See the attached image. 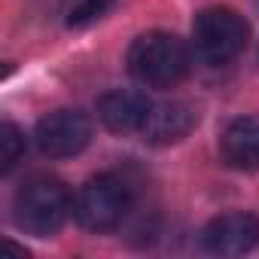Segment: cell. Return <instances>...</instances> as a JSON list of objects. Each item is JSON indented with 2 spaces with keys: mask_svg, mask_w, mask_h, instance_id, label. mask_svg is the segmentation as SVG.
<instances>
[{
  "mask_svg": "<svg viewBox=\"0 0 259 259\" xmlns=\"http://www.w3.org/2000/svg\"><path fill=\"white\" fill-rule=\"evenodd\" d=\"M37 150L49 159H67L85 150L92 141V119L82 110H55L37 122Z\"/></svg>",
  "mask_w": 259,
  "mask_h": 259,
  "instance_id": "5",
  "label": "cell"
},
{
  "mask_svg": "<svg viewBox=\"0 0 259 259\" xmlns=\"http://www.w3.org/2000/svg\"><path fill=\"white\" fill-rule=\"evenodd\" d=\"M250 40V25L241 13L229 7H210L201 10L192 22V49L195 58H201L210 67L235 61Z\"/></svg>",
  "mask_w": 259,
  "mask_h": 259,
  "instance_id": "2",
  "label": "cell"
},
{
  "mask_svg": "<svg viewBox=\"0 0 259 259\" xmlns=\"http://www.w3.org/2000/svg\"><path fill=\"white\" fill-rule=\"evenodd\" d=\"M198 125V107L189 101H168L150 110L141 135L153 147H171L180 144L183 138L192 135V128Z\"/></svg>",
  "mask_w": 259,
  "mask_h": 259,
  "instance_id": "7",
  "label": "cell"
},
{
  "mask_svg": "<svg viewBox=\"0 0 259 259\" xmlns=\"http://www.w3.org/2000/svg\"><path fill=\"white\" fill-rule=\"evenodd\" d=\"M110 7H113V0H79V4L70 10V16H67V25H70V28L89 25V22L101 19Z\"/></svg>",
  "mask_w": 259,
  "mask_h": 259,
  "instance_id": "11",
  "label": "cell"
},
{
  "mask_svg": "<svg viewBox=\"0 0 259 259\" xmlns=\"http://www.w3.org/2000/svg\"><path fill=\"white\" fill-rule=\"evenodd\" d=\"M220 156L229 168L256 171L259 168V116H241L220 135Z\"/></svg>",
  "mask_w": 259,
  "mask_h": 259,
  "instance_id": "9",
  "label": "cell"
},
{
  "mask_svg": "<svg viewBox=\"0 0 259 259\" xmlns=\"http://www.w3.org/2000/svg\"><path fill=\"white\" fill-rule=\"evenodd\" d=\"M128 210H132V189L125 186V180H119L113 174L92 177L73 201V213H76L79 226H85L92 232L116 229Z\"/></svg>",
  "mask_w": 259,
  "mask_h": 259,
  "instance_id": "4",
  "label": "cell"
},
{
  "mask_svg": "<svg viewBox=\"0 0 259 259\" xmlns=\"http://www.w3.org/2000/svg\"><path fill=\"white\" fill-rule=\"evenodd\" d=\"M22 156H25V135L19 132V125L4 122L0 125V171L7 174Z\"/></svg>",
  "mask_w": 259,
  "mask_h": 259,
  "instance_id": "10",
  "label": "cell"
},
{
  "mask_svg": "<svg viewBox=\"0 0 259 259\" xmlns=\"http://www.w3.org/2000/svg\"><path fill=\"white\" fill-rule=\"evenodd\" d=\"M70 210V192L55 177H34L16 192V226L34 238L55 235Z\"/></svg>",
  "mask_w": 259,
  "mask_h": 259,
  "instance_id": "3",
  "label": "cell"
},
{
  "mask_svg": "<svg viewBox=\"0 0 259 259\" xmlns=\"http://www.w3.org/2000/svg\"><path fill=\"white\" fill-rule=\"evenodd\" d=\"M189 64L192 58L186 43L165 31L141 34L128 49V73L153 89H171L183 82L189 73Z\"/></svg>",
  "mask_w": 259,
  "mask_h": 259,
  "instance_id": "1",
  "label": "cell"
},
{
  "mask_svg": "<svg viewBox=\"0 0 259 259\" xmlns=\"http://www.w3.org/2000/svg\"><path fill=\"white\" fill-rule=\"evenodd\" d=\"M150 110H153V101L135 89H113L98 98V119L104 122V128H110L116 135L141 132Z\"/></svg>",
  "mask_w": 259,
  "mask_h": 259,
  "instance_id": "8",
  "label": "cell"
},
{
  "mask_svg": "<svg viewBox=\"0 0 259 259\" xmlns=\"http://www.w3.org/2000/svg\"><path fill=\"white\" fill-rule=\"evenodd\" d=\"M201 244L213 256H244L259 244V217L247 210L223 213L204 226Z\"/></svg>",
  "mask_w": 259,
  "mask_h": 259,
  "instance_id": "6",
  "label": "cell"
},
{
  "mask_svg": "<svg viewBox=\"0 0 259 259\" xmlns=\"http://www.w3.org/2000/svg\"><path fill=\"white\" fill-rule=\"evenodd\" d=\"M256 7H259V0H256Z\"/></svg>",
  "mask_w": 259,
  "mask_h": 259,
  "instance_id": "12",
  "label": "cell"
}]
</instances>
